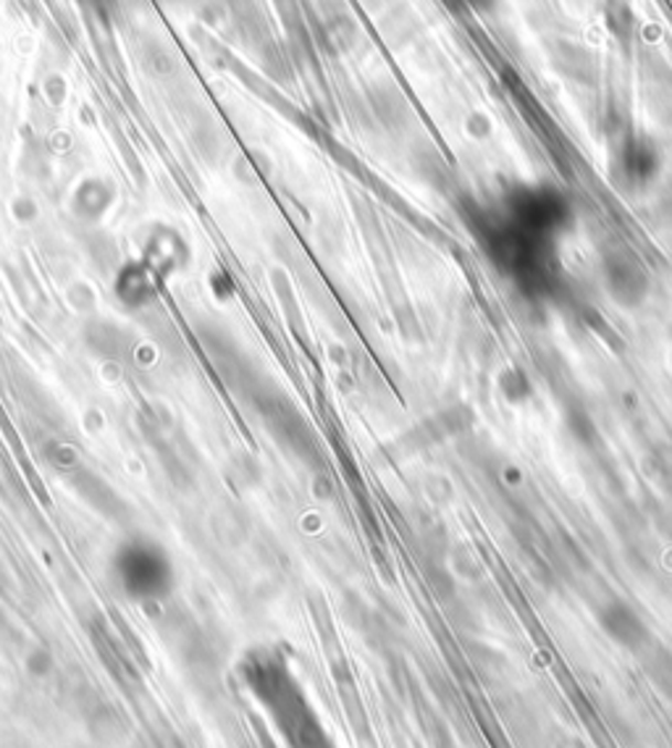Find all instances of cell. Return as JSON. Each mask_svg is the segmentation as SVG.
<instances>
[{
	"label": "cell",
	"mask_w": 672,
	"mask_h": 748,
	"mask_svg": "<svg viewBox=\"0 0 672 748\" xmlns=\"http://www.w3.org/2000/svg\"><path fill=\"white\" fill-rule=\"evenodd\" d=\"M242 675L247 688L274 719L287 748H337L279 651H249L242 664Z\"/></svg>",
	"instance_id": "cell-1"
},
{
	"label": "cell",
	"mask_w": 672,
	"mask_h": 748,
	"mask_svg": "<svg viewBox=\"0 0 672 748\" xmlns=\"http://www.w3.org/2000/svg\"><path fill=\"white\" fill-rule=\"evenodd\" d=\"M116 586L137 605H156L174 591L177 573L169 552L152 538L135 536L119 544L110 563Z\"/></svg>",
	"instance_id": "cell-2"
},
{
	"label": "cell",
	"mask_w": 672,
	"mask_h": 748,
	"mask_svg": "<svg viewBox=\"0 0 672 748\" xmlns=\"http://www.w3.org/2000/svg\"><path fill=\"white\" fill-rule=\"evenodd\" d=\"M502 216L523 226L525 232L554 239V234L563 232L570 218V205L552 186H518L508 195Z\"/></svg>",
	"instance_id": "cell-3"
},
{
	"label": "cell",
	"mask_w": 672,
	"mask_h": 748,
	"mask_svg": "<svg viewBox=\"0 0 672 748\" xmlns=\"http://www.w3.org/2000/svg\"><path fill=\"white\" fill-rule=\"evenodd\" d=\"M599 622L609 639L626 649H639L647 641V626H643V620L636 615V609L622 605V601H612V605L601 609Z\"/></svg>",
	"instance_id": "cell-4"
},
{
	"label": "cell",
	"mask_w": 672,
	"mask_h": 748,
	"mask_svg": "<svg viewBox=\"0 0 672 748\" xmlns=\"http://www.w3.org/2000/svg\"><path fill=\"white\" fill-rule=\"evenodd\" d=\"M607 284L622 304H636L647 295L643 292L647 279H643L641 268L630 263V258H612V263L607 266Z\"/></svg>",
	"instance_id": "cell-5"
},
{
	"label": "cell",
	"mask_w": 672,
	"mask_h": 748,
	"mask_svg": "<svg viewBox=\"0 0 672 748\" xmlns=\"http://www.w3.org/2000/svg\"><path fill=\"white\" fill-rule=\"evenodd\" d=\"M654 169H657V156L647 142L628 145L626 171H628L630 179H636V182H647V179L654 174Z\"/></svg>",
	"instance_id": "cell-6"
}]
</instances>
